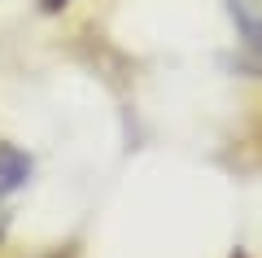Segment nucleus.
Here are the masks:
<instances>
[{
  "mask_svg": "<svg viewBox=\"0 0 262 258\" xmlns=\"http://www.w3.org/2000/svg\"><path fill=\"white\" fill-rule=\"evenodd\" d=\"M61 5H70V0H44V9H61Z\"/></svg>",
  "mask_w": 262,
  "mask_h": 258,
  "instance_id": "nucleus-3",
  "label": "nucleus"
},
{
  "mask_svg": "<svg viewBox=\"0 0 262 258\" xmlns=\"http://www.w3.org/2000/svg\"><path fill=\"white\" fill-rule=\"evenodd\" d=\"M227 5H232V18L241 27L245 44L253 53H262V0H227Z\"/></svg>",
  "mask_w": 262,
  "mask_h": 258,
  "instance_id": "nucleus-2",
  "label": "nucleus"
},
{
  "mask_svg": "<svg viewBox=\"0 0 262 258\" xmlns=\"http://www.w3.org/2000/svg\"><path fill=\"white\" fill-rule=\"evenodd\" d=\"M31 175V157L13 145H0V197H9L13 188H22Z\"/></svg>",
  "mask_w": 262,
  "mask_h": 258,
  "instance_id": "nucleus-1",
  "label": "nucleus"
}]
</instances>
